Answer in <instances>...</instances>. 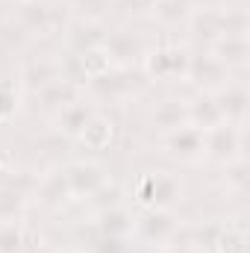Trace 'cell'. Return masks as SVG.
Listing matches in <instances>:
<instances>
[{
    "label": "cell",
    "instance_id": "obj_1",
    "mask_svg": "<svg viewBox=\"0 0 250 253\" xmlns=\"http://www.w3.org/2000/svg\"><path fill=\"white\" fill-rule=\"evenodd\" d=\"M180 197V186L171 174H147L135 186V200L144 209H168Z\"/></svg>",
    "mask_w": 250,
    "mask_h": 253
},
{
    "label": "cell",
    "instance_id": "obj_2",
    "mask_svg": "<svg viewBox=\"0 0 250 253\" xmlns=\"http://www.w3.org/2000/svg\"><path fill=\"white\" fill-rule=\"evenodd\" d=\"M132 233L144 245H168L177 236V221L168 209H147L141 218H132Z\"/></svg>",
    "mask_w": 250,
    "mask_h": 253
},
{
    "label": "cell",
    "instance_id": "obj_3",
    "mask_svg": "<svg viewBox=\"0 0 250 253\" xmlns=\"http://www.w3.org/2000/svg\"><path fill=\"white\" fill-rule=\"evenodd\" d=\"M239 147H242V138L233 124H218L209 132H203V150L218 162H233Z\"/></svg>",
    "mask_w": 250,
    "mask_h": 253
},
{
    "label": "cell",
    "instance_id": "obj_4",
    "mask_svg": "<svg viewBox=\"0 0 250 253\" xmlns=\"http://www.w3.org/2000/svg\"><path fill=\"white\" fill-rule=\"evenodd\" d=\"M165 150L174 156V159H183V162H194L200 159L206 150H203V132L194 129V126H177L165 135Z\"/></svg>",
    "mask_w": 250,
    "mask_h": 253
},
{
    "label": "cell",
    "instance_id": "obj_5",
    "mask_svg": "<svg viewBox=\"0 0 250 253\" xmlns=\"http://www.w3.org/2000/svg\"><path fill=\"white\" fill-rule=\"evenodd\" d=\"M186 121H188V126H194L200 132H209L212 126L224 124L221 109H218L215 97H209V94H197L194 100H188L186 103Z\"/></svg>",
    "mask_w": 250,
    "mask_h": 253
},
{
    "label": "cell",
    "instance_id": "obj_6",
    "mask_svg": "<svg viewBox=\"0 0 250 253\" xmlns=\"http://www.w3.org/2000/svg\"><path fill=\"white\" fill-rule=\"evenodd\" d=\"M65 183H68V191L77 194V197H88L103 186V174L97 165H88V162H77L65 171Z\"/></svg>",
    "mask_w": 250,
    "mask_h": 253
},
{
    "label": "cell",
    "instance_id": "obj_7",
    "mask_svg": "<svg viewBox=\"0 0 250 253\" xmlns=\"http://www.w3.org/2000/svg\"><path fill=\"white\" fill-rule=\"evenodd\" d=\"M186 77H191L200 88H221L224 80H227V65H221L215 56H197V59H188V71Z\"/></svg>",
    "mask_w": 250,
    "mask_h": 253
},
{
    "label": "cell",
    "instance_id": "obj_8",
    "mask_svg": "<svg viewBox=\"0 0 250 253\" xmlns=\"http://www.w3.org/2000/svg\"><path fill=\"white\" fill-rule=\"evenodd\" d=\"M147 71H150V77H159V80L180 77V74L188 71V56L183 50H174V47L156 50V53L147 59Z\"/></svg>",
    "mask_w": 250,
    "mask_h": 253
},
{
    "label": "cell",
    "instance_id": "obj_9",
    "mask_svg": "<svg viewBox=\"0 0 250 253\" xmlns=\"http://www.w3.org/2000/svg\"><path fill=\"white\" fill-rule=\"evenodd\" d=\"M215 103H218V109H221L224 124L239 126L248 118V94H245V88H224V91L215 97Z\"/></svg>",
    "mask_w": 250,
    "mask_h": 253
},
{
    "label": "cell",
    "instance_id": "obj_10",
    "mask_svg": "<svg viewBox=\"0 0 250 253\" xmlns=\"http://www.w3.org/2000/svg\"><path fill=\"white\" fill-rule=\"evenodd\" d=\"M97 230H100V236H106V239H126V236L132 233V215H129L126 209H121V206L100 209Z\"/></svg>",
    "mask_w": 250,
    "mask_h": 253
},
{
    "label": "cell",
    "instance_id": "obj_11",
    "mask_svg": "<svg viewBox=\"0 0 250 253\" xmlns=\"http://www.w3.org/2000/svg\"><path fill=\"white\" fill-rule=\"evenodd\" d=\"M212 56L227 68L248 62V39L245 36H218L215 47H212Z\"/></svg>",
    "mask_w": 250,
    "mask_h": 253
},
{
    "label": "cell",
    "instance_id": "obj_12",
    "mask_svg": "<svg viewBox=\"0 0 250 253\" xmlns=\"http://www.w3.org/2000/svg\"><path fill=\"white\" fill-rule=\"evenodd\" d=\"M94 112H91V106L88 103H83V100H74V103H68L59 109V129H62L65 135H80L83 132V126L88 124V118H91Z\"/></svg>",
    "mask_w": 250,
    "mask_h": 253
},
{
    "label": "cell",
    "instance_id": "obj_13",
    "mask_svg": "<svg viewBox=\"0 0 250 253\" xmlns=\"http://www.w3.org/2000/svg\"><path fill=\"white\" fill-rule=\"evenodd\" d=\"M80 138H83L85 147H91V150H103V147H109V141H112V124H109L106 118H100V115H91L88 124L83 126Z\"/></svg>",
    "mask_w": 250,
    "mask_h": 253
},
{
    "label": "cell",
    "instance_id": "obj_14",
    "mask_svg": "<svg viewBox=\"0 0 250 253\" xmlns=\"http://www.w3.org/2000/svg\"><path fill=\"white\" fill-rule=\"evenodd\" d=\"M106 56H109V62L115 59V62H121V65H126V62H132L138 53H141V47H138V42L132 39V36H126V33H115V36H109L106 39Z\"/></svg>",
    "mask_w": 250,
    "mask_h": 253
},
{
    "label": "cell",
    "instance_id": "obj_15",
    "mask_svg": "<svg viewBox=\"0 0 250 253\" xmlns=\"http://www.w3.org/2000/svg\"><path fill=\"white\" fill-rule=\"evenodd\" d=\"M21 209H24V194L15 189V183L3 186L0 189V224L3 221H18Z\"/></svg>",
    "mask_w": 250,
    "mask_h": 253
},
{
    "label": "cell",
    "instance_id": "obj_16",
    "mask_svg": "<svg viewBox=\"0 0 250 253\" xmlns=\"http://www.w3.org/2000/svg\"><path fill=\"white\" fill-rule=\"evenodd\" d=\"M156 124L159 126H165L168 132L171 129H177V126H186L188 121H186V106H180L177 100H168V103H162L159 109H156Z\"/></svg>",
    "mask_w": 250,
    "mask_h": 253
},
{
    "label": "cell",
    "instance_id": "obj_17",
    "mask_svg": "<svg viewBox=\"0 0 250 253\" xmlns=\"http://www.w3.org/2000/svg\"><path fill=\"white\" fill-rule=\"evenodd\" d=\"M24 248V227L18 221L0 224V253H21Z\"/></svg>",
    "mask_w": 250,
    "mask_h": 253
},
{
    "label": "cell",
    "instance_id": "obj_18",
    "mask_svg": "<svg viewBox=\"0 0 250 253\" xmlns=\"http://www.w3.org/2000/svg\"><path fill=\"white\" fill-rule=\"evenodd\" d=\"M215 248H218V253H245V233L242 230H221Z\"/></svg>",
    "mask_w": 250,
    "mask_h": 253
},
{
    "label": "cell",
    "instance_id": "obj_19",
    "mask_svg": "<svg viewBox=\"0 0 250 253\" xmlns=\"http://www.w3.org/2000/svg\"><path fill=\"white\" fill-rule=\"evenodd\" d=\"M18 106V91L9 80H0V121H6Z\"/></svg>",
    "mask_w": 250,
    "mask_h": 253
},
{
    "label": "cell",
    "instance_id": "obj_20",
    "mask_svg": "<svg viewBox=\"0 0 250 253\" xmlns=\"http://www.w3.org/2000/svg\"><path fill=\"white\" fill-rule=\"evenodd\" d=\"M97 253H124V239H106L97 245Z\"/></svg>",
    "mask_w": 250,
    "mask_h": 253
},
{
    "label": "cell",
    "instance_id": "obj_21",
    "mask_svg": "<svg viewBox=\"0 0 250 253\" xmlns=\"http://www.w3.org/2000/svg\"><path fill=\"white\" fill-rule=\"evenodd\" d=\"M171 253H203L197 245H177V248H171Z\"/></svg>",
    "mask_w": 250,
    "mask_h": 253
},
{
    "label": "cell",
    "instance_id": "obj_22",
    "mask_svg": "<svg viewBox=\"0 0 250 253\" xmlns=\"http://www.w3.org/2000/svg\"><path fill=\"white\" fill-rule=\"evenodd\" d=\"M0 24H3V9H0Z\"/></svg>",
    "mask_w": 250,
    "mask_h": 253
},
{
    "label": "cell",
    "instance_id": "obj_23",
    "mask_svg": "<svg viewBox=\"0 0 250 253\" xmlns=\"http://www.w3.org/2000/svg\"><path fill=\"white\" fill-rule=\"evenodd\" d=\"M62 253H77V251H62Z\"/></svg>",
    "mask_w": 250,
    "mask_h": 253
}]
</instances>
